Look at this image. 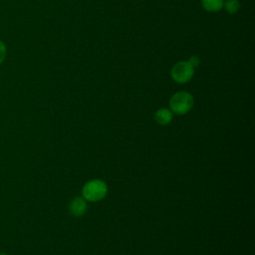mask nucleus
<instances>
[{"label": "nucleus", "instance_id": "obj_1", "mask_svg": "<svg viewBox=\"0 0 255 255\" xmlns=\"http://www.w3.org/2000/svg\"><path fill=\"white\" fill-rule=\"evenodd\" d=\"M193 97L191 94L185 91H180L172 95L169 100L170 111L175 115H185L193 107Z\"/></svg>", "mask_w": 255, "mask_h": 255}, {"label": "nucleus", "instance_id": "obj_2", "mask_svg": "<svg viewBox=\"0 0 255 255\" xmlns=\"http://www.w3.org/2000/svg\"><path fill=\"white\" fill-rule=\"evenodd\" d=\"M108 193V185L101 179H92L88 181L82 189L83 197L87 201H100L106 197Z\"/></svg>", "mask_w": 255, "mask_h": 255}, {"label": "nucleus", "instance_id": "obj_3", "mask_svg": "<svg viewBox=\"0 0 255 255\" xmlns=\"http://www.w3.org/2000/svg\"><path fill=\"white\" fill-rule=\"evenodd\" d=\"M171 78L179 84L190 81L194 75V68L187 61L177 62L170 71Z\"/></svg>", "mask_w": 255, "mask_h": 255}, {"label": "nucleus", "instance_id": "obj_4", "mask_svg": "<svg viewBox=\"0 0 255 255\" xmlns=\"http://www.w3.org/2000/svg\"><path fill=\"white\" fill-rule=\"evenodd\" d=\"M88 208L87 200L84 197H75L69 205L70 212L75 216H82L86 213Z\"/></svg>", "mask_w": 255, "mask_h": 255}, {"label": "nucleus", "instance_id": "obj_5", "mask_svg": "<svg viewBox=\"0 0 255 255\" xmlns=\"http://www.w3.org/2000/svg\"><path fill=\"white\" fill-rule=\"evenodd\" d=\"M172 118H173V113L166 108H161L157 110L154 114V120L160 126L169 125L172 121Z\"/></svg>", "mask_w": 255, "mask_h": 255}, {"label": "nucleus", "instance_id": "obj_6", "mask_svg": "<svg viewBox=\"0 0 255 255\" xmlns=\"http://www.w3.org/2000/svg\"><path fill=\"white\" fill-rule=\"evenodd\" d=\"M224 0H201V5L208 12H217L223 8Z\"/></svg>", "mask_w": 255, "mask_h": 255}, {"label": "nucleus", "instance_id": "obj_7", "mask_svg": "<svg viewBox=\"0 0 255 255\" xmlns=\"http://www.w3.org/2000/svg\"><path fill=\"white\" fill-rule=\"evenodd\" d=\"M223 8L227 13L235 14L240 8V3L238 0H225L223 2Z\"/></svg>", "mask_w": 255, "mask_h": 255}, {"label": "nucleus", "instance_id": "obj_8", "mask_svg": "<svg viewBox=\"0 0 255 255\" xmlns=\"http://www.w3.org/2000/svg\"><path fill=\"white\" fill-rule=\"evenodd\" d=\"M187 62L193 67V68H196L199 64H200V59L197 57V56H191Z\"/></svg>", "mask_w": 255, "mask_h": 255}, {"label": "nucleus", "instance_id": "obj_9", "mask_svg": "<svg viewBox=\"0 0 255 255\" xmlns=\"http://www.w3.org/2000/svg\"><path fill=\"white\" fill-rule=\"evenodd\" d=\"M5 57H6V46L0 40V64L4 61Z\"/></svg>", "mask_w": 255, "mask_h": 255}, {"label": "nucleus", "instance_id": "obj_10", "mask_svg": "<svg viewBox=\"0 0 255 255\" xmlns=\"http://www.w3.org/2000/svg\"><path fill=\"white\" fill-rule=\"evenodd\" d=\"M0 255H7V254H5V253H2V252H0Z\"/></svg>", "mask_w": 255, "mask_h": 255}]
</instances>
